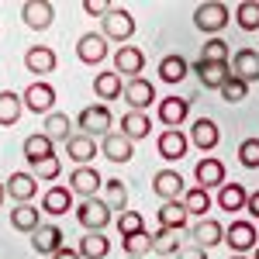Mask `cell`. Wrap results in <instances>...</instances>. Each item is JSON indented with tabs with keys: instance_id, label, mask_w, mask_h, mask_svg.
<instances>
[{
	"instance_id": "cell-1",
	"label": "cell",
	"mask_w": 259,
	"mask_h": 259,
	"mask_svg": "<svg viewBox=\"0 0 259 259\" xmlns=\"http://www.w3.org/2000/svg\"><path fill=\"white\" fill-rule=\"evenodd\" d=\"M232 21V11H228V4H221V0H207V4H197L194 7V24H197L204 35H214L218 38V31Z\"/></svg>"
},
{
	"instance_id": "cell-2",
	"label": "cell",
	"mask_w": 259,
	"mask_h": 259,
	"mask_svg": "<svg viewBox=\"0 0 259 259\" xmlns=\"http://www.w3.org/2000/svg\"><path fill=\"white\" fill-rule=\"evenodd\" d=\"M100 35L107 41H118V45H128L132 41V35H135V18L124 11V7H111L107 11V18L100 21Z\"/></svg>"
},
{
	"instance_id": "cell-3",
	"label": "cell",
	"mask_w": 259,
	"mask_h": 259,
	"mask_svg": "<svg viewBox=\"0 0 259 259\" xmlns=\"http://www.w3.org/2000/svg\"><path fill=\"white\" fill-rule=\"evenodd\" d=\"M76 221L83 225V232H104L111 225V207L104 204V197H87L76 204Z\"/></svg>"
},
{
	"instance_id": "cell-4",
	"label": "cell",
	"mask_w": 259,
	"mask_h": 259,
	"mask_svg": "<svg viewBox=\"0 0 259 259\" xmlns=\"http://www.w3.org/2000/svg\"><path fill=\"white\" fill-rule=\"evenodd\" d=\"M225 245H232V256H245V252H252L259 245V232L252 221H232L228 228H225Z\"/></svg>"
},
{
	"instance_id": "cell-5",
	"label": "cell",
	"mask_w": 259,
	"mask_h": 259,
	"mask_svg": "<svg viewBox=\"0 0 259 259\" xmlns=\"http://www.w3.org/2000/svg\"><path fill=\"white\" fill-rule=\"evenodd\" d=\"M111 111H107V104H90V107H83L80 111V118H76V124H80V132L83 135H107L111 132Z\"/></svg>"
},
{
	"instance_id": "cell-6",
	"label": "cell",
	"mask_w": 259,
	"mask_h": 259,
	"mask_svg": "<svg viewBox=\"0 0 259 259\" xmlns=\"http://www.w3.org/2000/svg\"><path fill=\"white\" fill-rule=\"evenodd\" d=\"M21 21H24L31 31H45V28L56 21L52 0H24V4H21Z\"/></svg>"
},
{
	"instance_id": "cell-7",
	"label": "cell",
	"mask_w": 259,
	"mask_h": 259,
	"mask_svg": "<svg viewBox=\"0 0 259 259\" xmlns=\"http://www.w3.org/2000/svg\"><path fill=\"white\" fill-rule=\"evenodd\" d=\"M194 73H197V80H200L204 90H218V94H221V87L232 80V66H228V62H204V59H197L194 62Z\"/></svg>"
},
{
	"instance_id": "cell-8",
	"label": "cell",
	"mask_w": 259,
	"mask_h": 259,
	"mask_svg": "<svg viewBox=\"0 0 259 259\" xmlns=\"http://www.w3.org/2000/svg\"><path fill=\"white\" fill-rule=\"evenodd\" d=\"M100 152H104V159H107V162L124 166V162L135 159V142L124 139L121 132H107V135H104V142H100Z\"/></svg>"
},
{
	"instance_id": "cell-9",
	"label": "cell",
	"mask_w": 259,
	"mask_h": 259,
	"mask_svg": "<svg viewBox=\"0 0 259 259\" xmlns=\"http://www.w3.org/2000/svg\"><path fill=\"white\" fill-rule=\"evenodd\" d=\"M142 69H145V52H142L139 45H121V49H114V73L118 76L135 80Z\"/></svg>"
},
{
	"instance_id": "cell-10",
	"label": "cell",
	"mask_w": 259,
	"mask_h": 259,
	"mask_svg": "<svg viewBox=\"0 0 259 259\" xmlns=\"http://www.w3.org/2000/svg\"><path fill=\"white\" fill-rule=\"evenodd\" d=\"M21 100H24V107L28 111H35V114H52V104H56V90H52V83H31L24 94H21Z\"/></svg>"
},
{
	"instance_id": "cell-11",
	"label": "cell",
	"mask_w": 259,
	"mask_h": 259,
	"mask_svg": "<svg viewBox=\"0 0 259 259\" xmlns=\"http://www.w3.org/2000/svg\"><path fill=\"white\" fill-rule=\"evenodd\" d=\"M152 190H156V197H162V204H166V200H183L187 183H183V177H180L177 169H159V173L152 177Z\"/></svg>"
},
{
	"instance_id": "cell-12",
	"label": "cell",
	"mask_w": 259,
	"mask_h": 259,
	"mask_svg": "<svg viewBox=\"0 0 259 259\" xmlns=\"http://www.w3.org/2000/svg\"><path fill=\"white\" fill-rule=\"evenodd\" d=\"M100 187H104V177H100L94 166H76V169L69 173V190H73V194H80L83 200H87V197H97Z\"/></svg>"
},
{
	"instance_id": "cell-13",
	"label": "cell",
	"mask_w": 259,
	"mask_h": 259,
	"mask_svg": "<svg viewBox=\"0 0 259 259\" xmlns=\"http://www.w3.org/2000/svg\"><path fill=\"white\" fill-rule=\"evenodd\" d=\"M76 56H80V62H87V66H100V62L107 59V38H104L100 31H87V35H80V41H76Z\"/></svg>"
},
{
	"instance_id": "cell-14",
	"label": "cell",
	"mask_w": 259,
	"mask_h": 259,
	"mask_svg": "<svg viewBox=\"0 0 259 259\" xmlns=\"http://www.w3.org/2000/svg\"><path fill=\"white\" fill-rule=\"evenodd\" d=\"M156 149H159V156L166 162H177L187 156V149H190V139L180 132V128H166L159 132V142H156Z\"/></svg>"
},
{
	"instance_id": "cell-15",
	"label": "cell",
	"mask_w": 259,
	"mask_h": 259,
	"mask_svg": "<svg viewBox=\"0 0 259 259\" xmlns=\"http://www.w3.org/2000/svg\"><path fill=\"white\" fill-rule=\"evenodd\" d=\"M31 249L38 256H56L59 249H66V235H62L59 225H41L38 232L31 235Z\"/></svg>"
},
{
	"instance_id": "cell-16",
	"label": "cell",
	"mask_w": 259,
	"mask_h": 259,
	"mask_svg": "<svg viewBox=\"0 0 259 259\" xmlns=\"http://www.w3.org/2000/svg\"><path fill=\"white\" fill-rule=\"evenodd\" d=\"M187 139H190V145H197L200 152H214L218 142H221V132L211 118H197L190 124V135H187Z\"/></svg>"
},
{
	"instance_id": "cell-17",
	"label": "cell",
	"mask_w": 259,
	"mask_h": 259,
	"mask_svg": "<svg viewBox=\"0 0 259 259\" xmlns=\"http://www.w3.org/2000/svg\"><path fill=\"white\" fill-rule=\"evenodd\" d=\"M124 100L132 104V111H142L149 104H156V87L145 80V76H135V80H124Z\"/></svg>"
},
{
	"instance_id": "cell-18",
	"label": "cell",
	"mask_w": 259,
	"mask_h": 259,
	"mask_svg": "<svg viewBox=\"0 0 259 259\" xmlns=\"http://www.w3.org/2000/svg\"><path fill=\"white\" fill-rule=\"evenodd\" d=\"M190 242L200 245V249H214V245H225V228L221 221L214 218H200L194 228H190Z\"/></svg>"
},
{
	"instance_id": "cell-19",
	"label": "cell",
	"mask_w": 259,
	"mask_h": 259,
	"mask_svg": "<svg viewBox=\"0 0 259 259\" xmlns=\"http://www.w3.org/2000/svg\"><path fill=\"white\" fill-rule=\"evenodd\" d=\"M4 187H7L11 200H18V204H31V197L38 194V180L31 177L28 169H21V173H11Z\"/></svg>"
},
{
	"instance_id": "cell-20",
	"label": "cell",
	"mask_w": 259,
	"mask_h": 259,
	"mask_svg": "<svg viewBox=\"0 0 259 259\" xmlns=\"http://www.w3.org/2000/svg\"><path fill=\"white\" fill-rule=\"evenodd\" d=\"M232 76H239L242 83L259 80V49H239L232 56Z\"/></svg>"
},
{
	"instance_id": "cell-21",
	"label": "cell",
	"mask_w": 259,
	"mask_h": 259,
	"mask_svg": "<svg viewBox=\"0 0 259 259\" xmlns=\"http://www.w3.org/2000/svg\"><path fill=\"white\" fill-rule=\"evenodd\" d=\"M69 211H73V190L69 187H49L41 194V214L59 218V214H69Z\"/></svg>"
},
{
	"instance_id": "cell-22",
	"label": "cell",
	"mask_w": 259,
	"mask_h": 259,
	"mask_svg": "<svg viewBox=\"0 0 259 259\" xmlns=\"http://www.w3.org/2000/svg\"><path fill=\"white\" fill-rule=\"evenodd\" d=\"M194 180H197L200 190H211V187H225V162L221 159H197L194 166Z\"/></svg>"
},
{
	"instance_id": "cell-23",
	"label": "cell",
	"mask_w": 259,
	"mask_h": 259,
	"mask_svg": "<svg viewBox=\"0 0 259 259\" xmlns=\"http://www.w3.org/2000/svg\"><path fill=\"white\" fill-rule=\"evenodd\" d=\"M56 52L49 49V45H31L28 52H24V66H28V73H35V76H49L52 69H56Z\"/></svg>"
},
{
	"instance_id": "cell-24",
	"label": "cell",
	"mask_w": 259,
	"mask_h": 259,
	"mask_svg": "<svg viewBox=\"0 0 259 259\" xmlns=\"http://www.w3.org/2000/svg\"><path fill=\"white\" fill-rule=\"evenodd\" d=\"M190 118V100H183V97H166L159 100V121L166 124V128H180L183 121Z\"/></svg>"
},
{
	"instance_id": "cell-25",
	"label": "cell",
	"mask_w": 259,
	"mask_h": 259,
	"mask_svg": "<svg viewBox=\"0 0 259 259\" xmlns=\"http://www.w3.org/2000/svg\"><path fill=\"white\" fill-rule=\"evenodd\" d=\"M21 152H24V162H28V166H35V162L56 156V142L49 139V135H41V132H35V135H28V139H24Z\"/></svg>"
},
{
	"instance_id": "cell-26",
	"label": "cell",
	"mask_w": 259,
	"mask_h": 259,
	"mask_svg": "<svg viewBox=\"0 0 259 259\" xmlns=\"http://www.w3.org/2000/svg\"><path fill=\"white\" fill-rule=\"evenodd\" d=\"M190 76V62L183 59L180 52H173V56H162L159 59V80L169 83V87H177V83H183Z\"/></svg>"
},
{
	"instance_id": "cell-27",
	"label": "cell",
	"mask_w": 259,
	"mask_h": 259,
	"mask_svg": "<svg viewBox=\"0 0 259 259\" xmlns=\"http://www.w3.org/2000/svg\"><path fill=\"white\" fill-rule=\"evenodd\" d=\"M66 156L76 162V166H90V159L97 156V142L90 139V135H83V132H76L73 139L66 142Z\"/></svg>"
},
{
	"instance_id": "cell-28",
	"label": "cell",
	"mask_w": 259,
	"mask_h": 259,
	"mask_svg": "<svg viewBox=\"0 0 259 259\" xmlns=\"http://www.w3.org/2000/svg\"><path fill=\"white\" fill-rule=\"evenodd\" d=\"M245 200H249V190L242 187V183H225L218 190V207L225 214H239L245 211Z\"/></svg>"
},
{
	"instance_id": "cell-29",
	"label": "cell",
	"mask_w": 259,
	"mask_h": 259,
	"mask_svg": "<svg viewBox=\"0 0 259 259\" xmlns=\"http://www.w3.org/2000/svg\"><path fill=\"white\" fill-rule=\"evenodd\" d=\"M41 135H49L52 142H66L73 139L76 132H73V121H69V114H59V111H52V114H45V124H41Z\"/></svg>"
},
{
	"instance_id": "cell-30",
	"label": "cell",
	"mask_w": 259,
	"mask_h": 259,
	"mask_svg": "<svg viewBox=\"0 0 259 259\" xmlns=\"http://www.w3.org/2000/svg\"><path fill=\"white\" fill-rule=\"evenodd\" d=\"M190 225V214L183 207V200H166L159 207V228H173V232H183Z\"/></svg>"
},
{
	"instance_id": "cell-31",
	"label": "cell",
	"mask_w": 259,
	"mask_h": 259,
	"mask_svg": "<svg viewBox=\"0 0 259 259\" xmlns=\"http://www.w3.org/2000/svg\"><path fill=\"white\" fill-rule=\"evenodd\" d=\"M149 132H152V118L142 114V111H128V114L121 118V135H124V139L139 142V139H149Z\"/></svg>"
},
{
	"instance_id": "cell-32",
	"label": "cell",
	"mask_w": 259,
	"mask_h": 259,
	"mask_svg": "<svg viewBox=\"0 0 259 259\" xmlns=\"http://www.w3.org/2000/svg\"><path fill=\"white\" fill-rule=\"evenodd\" d=\"M94 94H97L100 100H118L121 94H124V83H121V76L114 69H104V73L94 76Z\"/></svg>"
},
{
	"instance_id": "cell-33",
	"label": "cell",
	"mask_w": 259,
	"mask_h": 259,
	"mask_svg": "<svg viewBox=\"0 0 259 259\" xmlns=\"http://www.w3.org/2000/svg\"><path fill=\"white\" fill-rule=\"evenodd\" d=\"M11 225H14L18 232H24V235H35V232L41 228L38 207H31V204H18V207L11 211Z\"/></svg>"
},
{
	"instance_id": "cell-34",
	"label": "cell",
	"mask_w": 259,
	"mask_h": 259,
	"mask_svg": "<svg viewBox=\"0 0 259 259\" xmlns=\"http://www.w3.org/2000/svg\"><path fill=\"white\" fill-rule=\"evenodd\" d=\"M76 252H80V259H107L111 242L104 239V232H87L80 239V245H76Z\"/></svg>"
},
{
	"instance_id": "cell-35",
	"label": "cell",
	"mask_w": 259,
	"mask_h": 259,
	"mask_svg": "<svg viewBox=\"0 0 259 259\" xmlns=\"http://www.w3.org/2000/svg\"><path fill=\"white\" fill-rule=\"evenodd\" d=\"M104 204L111 207V214L128 211V187L121 180H104Z\"/></svg>"
},
{
	"instance_id": "cell-36",
	"label": "cell",
	"mask_w": 259,
	"mask_h": 259,
	"mask_svg": "<svg viewBox=\"0 0 259 259\" xmlns=\"http://www.w3.org/2000/svg\"><path fill=\"white\" fill-rule=\"evenodd\" d=\"M21 114H24V100H21V94L4 90V94H0V124H4V128H7V124H18Z\"/></svg>"
},
{
	"instance_id": "cell-37",
	"label": "cell",
	"mask_w": 259,
	"mask_h": 259,
	"mask_svg": "<svg viewBox=\"0 0 259 259\" xmlns=\"http://www.w3.org/2000/svg\"><path fill=\"white\" fill-rule=\"evenodd\" d=\"M180 249V232H173V228H159V232H152V252L156 256H177Z\"/></svg>"
},
{
	"instance_id": "cell-38",
	"label": "cell",
	"mask_w": 259,
	"mask_h": 259,
	"mask_svg": "<svg viewBox=\"0 0 259 259\" xmlns=\"http://www.w3.org/2000/svg\"><path fill=\"white\" fill-rule=\"evenodd\" d=\"M235 24L242 31H259V0H242L235 7Z\"/></svg>"
},
{
	"instance_id": "cell-39",
	"label": "cell",
	"mask_w": 259,
	"mask_h": 259,
	"mask_svg": "<svg viewBox=\"0 0 259 259\" xmlns=\"http://www.w3.org/2000/svg\"><path fill=\"white\" fill-rule=\"evenodd\" d=\"M183 207H187V214H207L211 211V194L207 190H200V187H187V194H183Z\"/></svg>"
},
{
	"instance_id": "cell-40",
	"label": "cell",
	"mask_w": 259,
	"mask_h": 259,
	"mask_svg": "<svg viewBox=\"0 0 259 259\" xmlns=\"http://www.w3.org/2000/svg\"><path fill=\"white\" fill-rule=\"evenodd\" d=\"M121 249H124L128 256L142 259L145 252H152V235H149V232H139V235H128V239H121Z\"/></svg>"
},
{
	"instance_id": "cell-41",
	"label": "cell",
	"mask_w": 259,
	"mask_h": 259,
	"mask_svg": "<svg viewBox=\"0 0 259 259\" xmlns=\"http://www.w3.org/2000/svg\"><path fill=\"white\" fill-rule=\"evenodd\" d=\"M28 173H31L35 180H59L62 159H59V156H49V159H41V162H35V166H28Z\"/></svg>"
},
{
	"instance_id": "cell-42",
	"label": "cell",
	"mask_w": 259,
	"mask_h": 259,
	"mask_svg": "<svg viewBox=\"0 0 259 259\" xmlns=\"http://www.w3.org/2000/svg\"><path fill=\"white\" fill-rule=\"evenodd\" d=\"M118 232H121V239L139 235V232H145V218L139 211H124V214H118Z\"/></svg>"
},
{
	"instance_id": "cell-43",
	"label": "cell",
	"mask_w": 259,
	"mask_h": 259,
	"mask_svg": "<svg viewBox=\"0 0 259 259\" xmlns=\"http://www.w3.org/2000/svg\"><path fill=\"white\" fill-rule=\"evenodd\" d=\"M239 162L245 169H259V139H245L239 145Z\"/></svg>"
},
{
	"instance_id": "cell-44",
	"label": "cell",
	"mask_w": 259,
	"mask_h": 259,
	"mask_svg": "<svg viewBox=\"0 0 259 259\" xmlns=\"http://www.w3.org/2000/svg\"><path fill=\"white\" fill-rule=\"evenodd\" d=\"M200 59H204V62H228V45H225L221 38L204 41V49H200Z\"/></svg>"
},
{
	"instance_id": "cell-45",
	"label": "cell",
	"mask_w": 259,
	"mask_h": 259,
	"mask_svg": "<svg viewBox=\"0 0 259 259\" xmlns=\"http://www.w3.org/2000/svg\"><path fill=\"white\" fill-rule=\"evenodd\" d=\"M221 97L228 100V104H242V100L249 97V83H242L239 76H232V80L221 87Z\"/></svg>"
},
{
	"instance_id": "cell-46",
	"label": "cell",
	"mask_w": 259,
	"mask_h": 259,
	"mask_svg": "<svg viewBox=\"0 0 259 259\" xmlns=\"http://www.w3.org/2000/svg\"><path fill=\"white\" fill-rule=\"evenodd\" d=\"M111 7H114V4H107V0H83V11H87L90 18H100V21L107 18Z\"/></svg>"
},
{
	"instance_id": "cell-47",
	"label": "cell",
	"mask_w": 259,
	"mask_h": 259,
	"mask_svg": "<svg viewBox=\"0 0 259 259\" xmlns=\"http://www.w3.org/2000/svg\"><path fill=\"white\" fill-rule=\"evenodd\" d=\"M177 259H207V249H200V245L190 242V245H183V249L177 252Z\"/></svg>"
},
{
	"instance_id": "cell-48",
	"label": "cell",
	"mask_w": 259,
	"mask_h": 259,
	"mask_svg": "<svg viewBox=\"0 0 259 259\" xmlns=\"http://www.w3.org/2000/svg\"><path fill=\"white\" fill-rule=\"evenodd\" d=\"M245 211H249L252 218H259V190H249V200H245Z\"/></svg>"
},
{
	"instance_id": "cell-49",
	"label": "cell",
	"mask_w": 259,
	"mask_h": 259,
	"mask_svg": "<svg viewBox=\"0 0 259 259\" xmlns=\"http://www.w3.org/2000/svg\"><path fill=\"white\" fill-rule=\"evenodd\" d=\"M52 259H80V252H76V249H59Z\"/></svg>"
},
{
	"instance_id": "cell-50",
	"label": "cell",
	"mask_w": 259,
	"mask_h": 259,
	"mask_svg": "<svg viewBox=\"0 0 259 259\" xmlns=\"http://www.w3.org/2000/svg\"><path fill=\"white\" fill-rule=\"evenodd\" d=\"M4 200H7V187L0 183V204H4Z\"/></svg>"
},
{
	"instance_id": "cell-51",
	"label": "cell",
	"mask_w": 259,
	"mask_h": 259,
	"mask_svg": "<svg viewBox=\"0 0 259 259\" xmlns=\"http://www.w3.org/2000/svg\"><path fill=\"white\" fill-rule=\"evenodd\" d=\"M252 259H259V245H256V249H252Z\"/></svg>"
},
{
	"instance_id": "cell-52",
	"label": "cell",
	"mask_w": 259,
	"mask_h": 259,
	"mask_svg": "<svg viewBox=\"0 0 259 259\" xmlns=\"http://www.w3.org/2000/svg\"><path fill=\"white\" fill-rule=\"evenodd\" d=\"M228 259H249V256H228Z\"/></svg>"
},
{
	"instance_id": "cell-53",
	"label": "cell",
	"mask_w": 259,
	"mask_h": 259,
	"mask_svg": "<svg viewBox=\"0 0 259 259\" xmlns=\"http://www.w3.org/2000/svg\"><path fill=\"white\" fill-rule=\"evenodd\" d=\"M128 259H135V256H128Z\"/></svg>"
}]
</instances>
